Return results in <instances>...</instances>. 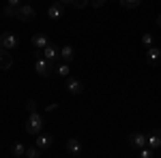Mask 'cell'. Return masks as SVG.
Wrapping results in <instances>:
<instances>
[{
  "instance_id": "obj_1",
  "label": "cell",
  "mask_w": 161,
  "mask_h": 158,
  "mask_svg": "<svg viewBox=\"0 0 161 158\" xmlns=\"http://www.w3.org/2000/svg\"><path fill=\"white\" fill-rule=\"evenodd\" d=\"M43 124H45V122H43V115H41L37 109L30 111V115H28V122H26V133H28V135H35V137H37V135L43 133Z\"/></svg>"
},
{
  "instance_id": "obj_2",
  "label": "cell",
  "mask_w": 161,
  "mask_h": 158,
  "mask_svg": "<svg viewBox=\"0 0 161 158\" xmlns=\"http://www.w3.org/2000/svg\"><path fill=\"white\" fill-rule=\"evenodd\" d=\"M52 64H54V62L45 60V58H41V56L37 54V62H35V71H37V73L41 75V77H50V75L54 73Z\"/></svg>"
},
{
  "instance_id": "obj_3",
  "label": "cell",
  "mask_w": 161,
  "mask_h": 158,
  "mask_svg": "<svg viewBox=\"0 0 161 158\" xmlns=\"http://www.w3.org/2000/svg\"><path fill=\"white\" fill-rule=\"evenodd\" d=\"M129 145L136 147V150H142V147L148 145V137L144 133H140V130H137V133H131L129 135Z\"/></svg>"
},
{
  "instance_id": "obj_4",
  "label": "cell",
  "mask_w": 161,
  "mask_h": 158,
  "mask_svg": "<svg viewBox=\"0 0 161 158\" xmlns=\"http://www.w3.org/2000/svg\"><path fill=\"white\" fill-rule=\"evenodd\" d=\"M17 45H19V38L15 37L13 32H9V30H7V32H2V34H0V47H4V49H15Z\"/></svg>"
},
{
  "instance_id": "obj_5",
  "label": "cell",
  "mask_w": 161,
  "mask_h": 158,
  "mask_svg": "<svg viewBox=\"0 0 161 158\" xmlns=\"http://www.w3.org/2000/svg\"><path fill=\"white\" fill-rule=\"evenodd\" d=\"M64 85H67V90H69L73 96H80V94L84 92V84H82L80 79H75V77H67V79H64Z\"/></svg>"
},
{
  "instance_id": "obj_6",
  "label": "cell",
  "mask_w": 161,
  "mask_h": 158,
  "mask_svg": "<svg viewBox=\"0 0 161 158\" xmlns=\"http://www.w3.org/2000/svg\"><path fill=\"white\" fill-rule=\"evenodd\" d=\"M37 17V11L30 7V4H22L19 9H17V19H22V22H32Z\"/></svg>"
},
{
  "instance_id": "obj_7",
  "label": "cell",
  "mask_w": 161,
  "mask_h": 158,
  "mask_svg": "<svg viewBox=\"0 0 161 158\" xmlns=\"http://www.w3.org/2000/svg\"><path fill=\"white\" fill-rule=\"evenodd\" d=\"M146 62H148L150 66H159L161 64V49L155 47V45L146 49Z\"/></svg>"
},
{
  "instance_id": "obj_8",
  "label": "cell",
  "mask_w": 161,
  "mask_h": 158,
  "mask_svg": "<svg viewBox=\"0 0 161 158\" xmlns=\"http://www.w3.org/2000/svg\"><path fill=\"white\" fill-rule=\"evenodd\" d=\"M52 143H54V137H52L50 133H41V135H37V147L41 150V152L50 150Z\"/></svg>"
},
{
  "instance_id": "obj_9",
  "label": "cell",
  "mask_w": 161,
  "mask_h": 158,
  "mask_svg": "<svg viewBox=\"0 0 161 158\" xmlns=\"http://www.w3.org/2000/svg\"><path fill=\"white\" fill-rule=\"evenodd\" d=\"M62 15H64V4L62 2H54L50 9H47V17L50 19H60Z\"/></svg>"
},
{
  "instance_id": "obj_10",
  "label": "cell",
  "mask_w": 161,
  "mask_h": 158,
  "mask_svg": "<svg viewBox=\"0 0 161 158\" xmlns=\"http://www.w3.org/2000/svg\"><path fill=\"white\" fill-rule=\"evenodd\" d=\"M43 58L45 60H50V62H58V58H60V51H58V47L56 45H47V47L43 49Z\"/></svg>"
},
{
  "instance_id": "obj_11",
  "label": "cell",
  "mask_w": 161,
  "mask_h": 158,
  "mask_svg": "<svg viewBox=\"0 0 161 158\" xmlns=\"http://www.w3.org/2000/svg\"><path fill=\"white\" fill-rule=\"evenodd\" d=\"M11 66H13V58H11V54H9V49L0 47V69L7 71V69H11Z\"/></svg>"
},
{
  "instance_id": "obj_12",
  "label": "cell",
  "mask_w": 161,
  "mask_h": 158,
  "mask_svg": "<svg viewBox=\"0 0 161 158\" xmlns=\"http://www.w3.org/2000/svg\"><path fill=\"white\" fill-rule=\"evenodd\" d=\"M32 45H35V49H45L50 45V38L45 37L43 32H37V34L32 37Z\"/></svg>"
},
{
  "instance_id": "obj_13",
  "label": "cell",
  "mask_w": 161,
  "mask_h": 158,
  "mask_svg": "<svg viewBox=\"0 0 161 158\" xmlns=\"http://www.w3.org/2000/svg\"><path fill=\"white\" fill-rule=\"evenodd\" d=\"M73 58H75V49L71 47V45H64V47L60 49V62H73Z\"/></svg>"
},
{
  "instance_id": "obj_14",
  "label": "cell",
  "mask_w": 161,
  "mask_h": 158,
  "mask_svg": "<svg viewBox=\"0 0 161 158\" xmlns=\"http://www.w3.org/2000/svg\"><path fill=\"white\" fill-rule=\"evenodd\" d=\"M150 150H157V147H161V130H153V133L148 135V145Z\"/></svg>"
},
{
  "instance_id": "obj_15",
  "label": "cell",
  "mask_w": 161,
  "mask_h": 158,
  "mask_svg": "<svg viewBox=\"0 0 161 158\" xmlns=\"http://www.w3.org/2000/svg\"><path fill=\"white\" fill-rule=\"evenodd\" d=\"M54 71H56V75H58V77H64V79H67V77H69V73H71V66H69V62H58Z\"/></svg>"
},
{
  "instance_id": "obj_16",
  "label": "cell",
  "mask_w": 161,
  "mask_h": 158,
  "mask_svg": "<svg viewBox=\"0 0 161 158\" xmlns=\"http://www.w3.org/2000/svg\"><path fill=\"white\" fill-rule=\"evenodd\" d=\"M67 152L73 154V156H77V154L82 152V143H80L77 139H69V141H67Z\"/></svg>"
},
{
  "instance_id": "obj_17",
  "label": "cell",
  "mask_w": 161,
  "mask_h": 158,
  "mask_svg": "<svg viewBox=\"0 0 161 158\" xmlns=\"http://www.w3.org/2000/svg\"><path fill=\"white\" fill-rule=\"evenodd\" d=\"M64 7H73V9H84L90 0H60Z\"/></svg>"
},
{
  "instance_id": "obj_18",
  "label": "cell",
  "mask_w": 161,
  "mask_h": 158,
  "mask_svg": "<svg viewBox=\"0 0 161 158\" xmlns=\"http://www.w3.org/2000/svg\"><path fill=\"white\" fill-rule=\"evenodd\" d=\"M11 154L15 158H22V156H26V145H22V143H15V145L11 147Z\"/></svg>"
},
{
  "instance_id": "obj_19",
  "label": "cell",
  "mask_w": 161,
  "mask_h": 158,
  "mask_svg": "<svg viewBox=\"0 0 161 158\" xmlns=\"http://www.w3.org/2000/svg\"><path fill=\"white\" fill-rule=\"evenodd\" d=\"M26 158H41V150L37 145L35 147H26Z\"/></svg>"
},
{
  "instance_id": "obj_20",
  "label": "cell",
  "mask_w": 161,
  "mask_h": 158,
  "mask_svg": "<svg viewBox=\"0 0 161 158\" xmlns=\"http://www.w3.org/2000/svg\"><path fill=\"white\" fill-rule=\"evenodd\" d=\"M2 15H4V17H17V9L11 7V4H7V7H4V11H2Z\"/></svg>"
},
{
  "instance_id": "obj_21",
  "label": "cell",
  "mask_w": 161,
  "mask_h": 158,
  "mask_svg": "<svg viewBox=\"0 0 161 158\" xmlns=\"http://www.w3.org/2000/svg\"><path fill=\"white\" fill-rule=\"evenodd\" d=\"M140 2H142V0H120V4L127 7V9H137V7H140Z\"/></svg>"
},
{
  "instance_id": "obj_22",
  "label": "cell",
  "mask_w": 161,
  "mask_h": 158,
  "mask_svg": "<svg viewBox=\"0 0 161 158\" xmlns=\"http://www.w3.org/2000/svg\"><path fill=\"white\" fill-rule=\"evenodd\" d=\"M153 43H155V38H153V34H142V45L148 49L153 47Z\"/></svg>"
},
{
  "instance_id": "obj_23",
  "label": "cell",
  "mask_w": 161,
  "mask_h": 158,
  "mask_svg": "<svg viewBox=\"0 0 161 158\" xmlns=\"http://www.w3.org/2000/svg\"><path fill=\"white\" fill-rule=\"evenodd\" d=\"M140 158H155V150H150V147H142V150H140Z\"/></svg>"
},
{
  "instance_id": "obj_24",
  "label": "cell",
  "mask_w": 161,
  "mask_h": 158,
  "mask_svg": "<svg viewBox=\"0 0 161 158\" xmlns=\"http://www.w3.org/2000/svg\"><path fill=\"white\" fill-rule=\"evenodd\" d=\"M7 4H11V7H15V9H19V7L24 4V0H7Z\"/></svg>"
},
{
  "instance_id": "obj_25",
  "label": "cell",
  "mask_w": 161,
  "mask_h": 158,
  "mask_svg": "<svg viewBox=\"0 0 161 158\" xmlns=\"http://www.w3.org/2000/svg\"><path fill=\"white\" fill-rule=\"evenodd\" d=\"M90 2H92V7H97V9H99V7H103L108 0H90Z\"/></svg>"
},
{
  "instance_id": "obj_26",
  "label": "cell",
  "mask_w": 161,
  "mask_h": 158,
  "mask_svg": "<svg viewBox=\"0 0 161 158\" xmlns=\"http://www.w3.org/2000/svg\"><path fill=\"white\" fill-rule=\"evenodd\" d=\"M157 26L161 28V13H159V17H157Z\"/></svg>"
}]
</instances>
